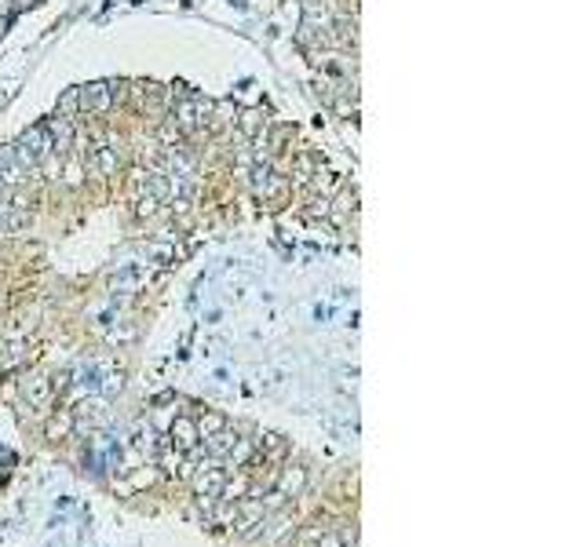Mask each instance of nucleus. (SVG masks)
<instances>
[{
	"label": "nucleus",
	"mask_w": 584,
	"mask_h": 547,
	"mask_svg": "<svg viewBox=\"0 0 584 547\" xmlns=\"http://www.w3.org/2000/svg\"><path fill=\"white\" fill-rule=\"evenodd\" d=\"M15 160H19V165L29 172V168H41L44 165V160L55 153L51 150V139H48V132H44V124H37V128H26V132L15 139Z\"/></svg>",
	"instance_id": "nucleus-1"
},
{
	"label": "nucleus",
	"mask_w": 584,
	"mask_h": 547,
	"mask_svg": "<svg viewBox=\"0 0 584 547\" xmlns=\"http://www.w3.org/2000/svg\"><path fill=\"white\" fill-rule=\"evenodd\" d=\"M77 95H81V113H106L113 103V84L96 81V84L77 88Z\"/></svg>",
	"instance_id": "nucleus-2"
},
{
	"label": "nucleus",
	"mask_w": 584,
	"mask_h": 547,
	"mask_svg": "<svg viewBox=\"0 0 584 547\" xmlns=\"http://www.w3.org/2000/svg\"><path fill=\"white\" fill-rule=\"evenodd\" d=\"M205 113H208V103H201V99H183V103L175 106V128H179V132H194V128L205 121Z\"/></svg>",
	"instance_id": "nucleus-3"
},
{
	"label": "nucleus",
	"mask_w": 584,
	"mask_h": 547,
	"mask_svg": "<svg viewBox=\"0 0 584 547\" xmlns=\"http://www.w3.org/2000/svg\"><path fill=\"white\" fill-rule=\"evenodd\" d=\"M26 179V168L19 165V160H15V150L11 146H4V150H0V186H19Z\"/></svg>",
	"instance_id": "nucleus-4"
},
{
	"label": "nucleus",
	"mask_w": 584,
	"mask_h": 547,
	"mask_svg": "<svg viewBox=\"0 0 584 547\" xmlns=\"http://www.w3.org/2000/svg\"><path fill=\"white\" fill-rule=\"evenodd\" d=\"M91 157H96V160H91V168H96L99 175H113V172H117V165H121L117 150H113V146H103V143L91 146Z\"/></svg>",
	"instance_id": "nucleus-5"
},
{
	"label": "nucleus",
	"mask_w": 584,
	"mask_h": 547,
	"mask_svg": "<svg viewBox=\"0 0 584 547\" xmlns=\"http://www.w3.org/2000/svg\"><path fill=\"white\" fill-rule=\"evenodd\" d=\"M55 113H58V117H66V121H73V117L81 113V95H77V88H66L63 95H58Z\"/></svg>",
	"instance_id": "nucleus-6"
},
{
	"label": "nucleus",
	"mask_w": 584,
	"mask_h": 547,
	"mask_svg": "<svg viewBox=\"0 0 584 547\" xmlns=\"http://www.w3.org/2000/svg\"><path fill=\"white\" fill-rule=\"evenodd\" d=\"M194 434H198V427H194L190 420H175V424H172V438H175V441H179L183 449H190V445L198 441Z\"/></svg>",
	"instance_id": "nucleus-7"
},
{
	"label": "nucleus",
	"mask_w": 584,
	"mask_h": 547,
	"mask_svg": "<svg viewBox=\"0 0 584 547\" xmlns=\"http://www.w3.org/2000/svg\"><path fill=\"white\" fill-rule=\"evenodd\" d=\"M48 391H51V387H48V379H34V387H29V398H34L37 405H44V402H48Z\"/></svg>",
	"instance_id": "nucleus-8"
},
{
	"label": "nucleus",
	"mask_w": 584,
	"mask_h": 547,
	"mask_svg": "<svg viewBox=\"0 0 584 547\" xmlns=\"http://www.w3.org/2000/svg\"><path fill=\"white\" fill-rule=\"evenodd\" d=\"M63 179H66V186H81L84 175H81V165H77V160H70V165H66V175H63Z\"/></svg>",
	"instance_id": "nucleus-9"
},
{
	"label": "nucleus",
	"mask_w": 584,
	"mask_h": 547,
	"mask_svg": "<svg viewBox=\"0 0 584 547\" xmlns=\"http://www.w3.org/2000/svg\"><path fill=\"white\" fill-rule=\"evenodd\" d=\"M201 431H205V434L223 431V416H208V420H201Z\"/></svg>",
	"instance_id": "nucleus-10"
}]
</instances>
